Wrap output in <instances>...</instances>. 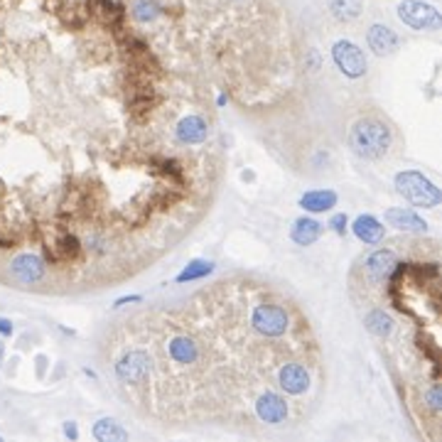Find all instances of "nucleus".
<instances>
[{"instance_id": "17", "label": "nucleus", "mask_w": 442, "mask_h": 442, "mask_svg": "<svg viewBox=\"0 0 442 442\" xmlns=\"http://www.w3.org/2000/svg\"><path fill=\"white\" fill-rule=\"evenodd\" d=\"M0 334H12V322L0 317Z\"/></svg>"}, {"instance_id": "6", "label": "nucleus", "mask_w": 442, "mask_h": 442, "mask_svg": "<svg viewBox=\"0 0 442 442\" xmlns=\"http://www.w3.org/2000/svg\"><path fill=\"white\" fill-rule=\"evenodd\" d=\"M332 54H334L336 67L347 74V77L356 79L366 72L364 54H361V50H359L356 45H352V42H336L334 50H332Z\"/></svg>"}, {"instance_id": "5", "label": "nucleus", "mask_w": 442, "mask_h": 442, "mask_svg": "<svg viewBox=\"0 0 442 442\" xmlns=\"http://www.w3.org/2000/svg\"><path fill=\"white\" fill-rule=\"evenodd\" d=\"M396 187L410 204H415V207L432 209V207H437L442 199L440 190H437L428 177H423L420 172H401L396 177Z\"/></svg>"}, {"instance_id": "15", "label": "nucleus", "mask_w": 442, "mask_h": 442, "mask_svg": "<svg viewBox=\"0 0 442 442\" xmlns=\"http://www.w3.org/2000/svg\"><path fill=\"white\" fill-rule=\"evenodd\" d=\"M212 273V263H202V261H199V263H192V268L190 270H185V273L179 275L177 278V283H190V280H197V278H204V275H209Z\"/></svg>"}, {"instance_id": "10", "label": "nucleus", "mask_w": 442, "mask_h": 442, "mask_svg": "<svg viewBox=\"0 0 442 442\" xmlns=\"http://www.w3.org/2000/svg\"><path fill=\"white\" fill-rule=\"evenodd\" d=\"M386 221L391 226H396V229H403V231H425V226H428L418 214L408 212V209H388Z\"/></svg>"}, {"instance_id": "13", "label": "nucleus", "mask_w": 442, "mask_h": 442, "mask_svg": "<svg viewBox=\"0 0 442 442\" xmlns=\"http://www.w3.org/2000/svg\"><path fill=\"white\" fill-rule=\"evenodd\" d=\"M94 437L96 440H103V442H111V440H125L128 437V432L123 430V428L118 425L116 420H99L94 425Z\"/></svg>"}, {"instance_id": "1", "label": "nucleus", "mask_w": 442, "mask_h": 442, "mask_svg": "<svg viewBox=\"0 0 442 442\" xmlns=\"http://www.w3.org/2000/svg\"><path fill=\"white\" fill-rule=\"evenodd\" d=\"M25 74L3 283L118 288L202 224L226 174L219 108L285 116L308 81L285 0H0Z\"/></svg>"}, {"instance_id": "9", "label": "nucleus", "mask_w": 442, "mask_h": 442, "mask_svg": "<svg viewBox=\"0 0 442 442\" xmlns=\"http://www.w3.org/2000/svg\"><path fill=\"white\" fill-rule=\"evenodd\" d=\"M369 47L376 54H391L398 47V37L393 30L383 28V25H374L369 30Z\"/></svg>"}, {"instance_id": "16", "label": "nucleus", "mask_w": 442, "mask_h": 442, "mask_svg": "<svg viewBox=\"0 0 442 442\" xmlns=\"http://www.w3.org/2000/svg\"><path fill=\"white\" fill-rule=\"evenodd\" d=\"M332 226H334L336 234H344V231H347V217H344V214L334 217V219H332Z\"/></svg>"}, {"instance_id": "3", "label": "nucleus", "mask_w": 442, "mask_h": 442, "mask_svg": "<svg viewBox=\"0 0 442 442\" xmlns=\"http://www.w3.org/2000/svg\"><path fill=\"white\" fill-rule=\"evenodd\" d=\"M364 327L383 349L408 420L425 440L440 437V253L405 239L369 253L352 270Z\"/></svg>"}, {"instance_id": "2", "label": "nucleus", "mask_w": 442, "mask_h": 442, "mask_svg": "<svg viewBox=\"0 0 442 442\" xmlns=\"http://www.w3.org/2000/svg\"><path fill=\"white\" fill-rule=\"evenodd\" d=\"M99 361L116 396L165 430H295L319 408L327 383L305 305L248 273L116 319L99 341Z\"/></svg>"}, {"instance_id": "11", "label": "nucleus", "mask_w": 442, "mask_h": 442, "mask_svg": "<svg viewBox=\"0 0 442 442\" xmlns=\"http://www.w3.org/2000/svg\"><path fill=\"white\" fill-rule=\"evenodd\" d=\"M290 236L300 246H310V243H314V241L322 236V224H317L312 219H300V221H295V226H292Z\"/></svg>"}, {"instance_id": "8", "label": "nucleus", "mask_w": 442, "mask_h": 442, "mask_svg": "<svg viewBox=\"0 0 442 442\" xmlns=\"http://www.w3.org/2000/svg\"><path fill=\"white\" fill-rule=\"evenodd\" d=\"M354 234L364 241V243H369V246H376V243L383 241L386 231H383L379 219H374L371 214H364V217H359L356 221H354Z\"/></svg>"}, {"instance_id": "14", "label": "nucleus", "mask_w": 442, "mask_h": 442, "mask_svg": "<svg viewBox=\"0 0 442 442\" xmlns=\"http://www.w3.org/2000/svg\"><path fill=\"white\" fill-rule=\"evenodd\" d=\"M330 8L339 20H354L361 12V0H330Z\"/></svg>"}, {"instance_id": "4", "label": "nucleus", "mask_w": 442, "mask_h": 442, "mask_svg": "<svg viewBox=\"0 0 442 442\" xmlns=\"http://www.w3.org/2000/svg\"><path fill=\"white\" fill-rule=\"evenodd\" d=\"M393 138H396V128L391 121L381 113H369L349 128L347 143L359 157L381 160L393 150Z\"/></svg>"}, {"instance_id": "12", "label": "nucleus", "mask_w": 442, "mask_h": 442, "mask_svg": "<svg viewBox=\"0 0 442 442\" xmlns=\"http://www.w3.org/2000/svg\"><path fill=\"white\" fill-rule=\"evenodd\" d=\"M300 204H303L308 212H327V209H332L336 204V194L330 190L310 192V194H305L303 199H300Z\"/></svg>"}, {"instance_id": "18", "label": "nucleus", "mask_w": 442, "mask_h": 442, "mask_svg": "<svg viewBox=\"0 0 442 442\" xmlns=\"http://www.w3.org/2000/svg\"><path fill=\"white\" fill-rule=\"evenodd\" d=\"M3 356H6V344L0 341V364H3Z\"/></svg>"}, {"instance_id": "7", "label": "nucleus", "mask_w": 442, "mask_h": 442, "mask_svg": "<svg viewBox=\"0 0 442 442\" xmlns=\"http://www.w3.org/2000/svg\"><path fill=\"white\" fill-rule=\"evenodd\" d=\"M401 20H405V23L415 30L440 28V15H437V10H432L430 6H423V3H415V0H408V3L401 6Z\"/></svg>"}]
</instances>
